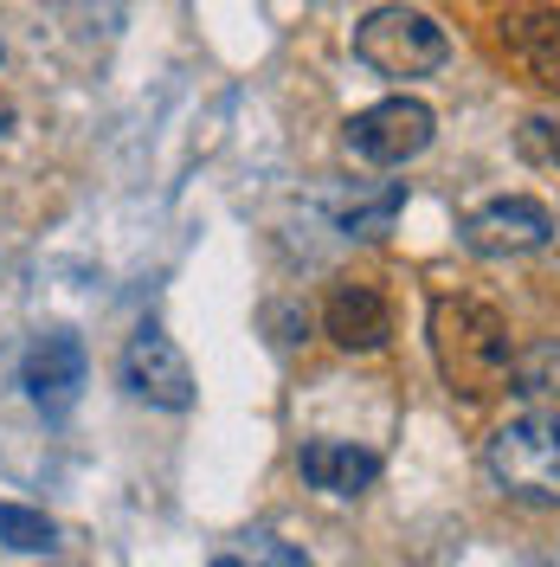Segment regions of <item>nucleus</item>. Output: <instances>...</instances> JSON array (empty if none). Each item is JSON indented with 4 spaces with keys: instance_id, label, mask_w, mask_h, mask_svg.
<instances>
[{
    "instance_id": "f257e3e1",
    "label": "nucleus",
    "mask_w": 560,
    "mask_h": 567,
    "mask_svg": "<svg viewBox=\"0 0 560 567\" xmlns=\"http://www.w3.org/2000/svg\"><path fill=\"white\" fill-rule=\"evenodd\" d=\"M425 336H432V361L445 374V388L470 406H484L509 388V361H516V342H509V322L496 317L490 303L477 297H438L432 317H425Z\"/></svg>"
},
{
    "instance_id": "f03ea898",
    "label": "nucleus",
    "mask_w": 560,
    "mask_h": 567,
    "mask_svg": "<svg viewBox=\"0 0 560 567\" xmlns=\"http://www.w3.org/2000/svg\"><path fill=\"white\" fill-rule=\"evenodd\" d=\"M490 484L522 509H560V406H528L509 425H496L490 445Z\"/></svg>"
},
{
    "instance_id": "7ed1b4c3",
    "label": "nucleus",
    "mask_w": 560,
    "mask_h": 567,
    "mask_svg": "<svg viewBox=\"0 0 560 567\" xmlns=\"http://www.w3.org/2000/svg\"><path fill=\"white\" fill-rule=\"evenodd\" d=\"M354 59L381 78H425L452 59V33L425 13V7H374L361 27H354Z\"/></svg>"
},
{
    "instance_id": "20e7f679",
    "label": "nucleus",
    "mask_w": 560,
    "mask_h": 567,
    "mask_svg": "<svg viewBox=\"0 0 560 567\" xmlns=\"http://www.w3.org/2000/svg\"><path fill=\"white\" fill-rule=\"evenodd\" d=\"M432 136H438V116L419 97H381L361 116H349V148L367 168H406L413 155L432 148Z\"/></svg>"
},
{
    "instance_id": "39448f33",
    "label": "nucleus",
    "mask_w": 560,
    "mask_h": 567,
    "mask_svg": "<svg viewBox=\"0 0 560 567\" xmlns=\"http://www.w3.org/2000/svg\"><path fill=\"white\" fill-rule=\"evenodd\" d=\"M554 239V213L528 194H502L464 219V246L477 258H528V251H548Z\"/></svg>"
},
{
    "instance_id": "423d86ee",
    "label": "nucleus",
    "mask_w": 560,
    "mask_h": 567,
    "mask_svg": "<svg viewBox=\"0 0 560 567\" xmlns=\"http://www.w3.org/2000/svg\"><path fill=\"white\" fill-rule=\"evenodd\" d=\"M123 388L148 406H162V413H187L194 406V368L162 329H136L123 349Z\"/></svg>"
},
{
    "instance_id": "0eeeda50",
    "label": "nucleus",
    "mask_w": 560,
    "mask_h": 567,
    "mask_svg": "<svg viewBox=\"0 0 560 567\" xmlns=\"http://www.w3.org/2000/svg\"><path fill=\"white\" fill-rule=\"evenodd\" d=\"M20 388H27V400H33L45 420L71 413V400L84 388V342L71 329H45L33 349H27V361H20Z\"/></svg>"
},
{
    "instance_id": "6e6552de",
    "label": "nucleus",
    "mask_w": 560,
    "mask_h": 567,
    "mask_svg": "<svg viewBox=\"0 0 560 567\" xmlns=\"http://www.w3.org/2000/svg\"><path fill=\"white\" fill-rule=\"evenodd\" d=\"M322 329H329L335 349L374 354V349H386V336H393V310H386V297L374 284H335L329 303H322Z\"/></svg>"
},
{
    "instance_id": "1a4fd4ad",
    "label": "nucleus",
    "mask_w": 560,
    "mask_h": 567,
    "mask_svg": "<svg viewBox=\"0 0 560 567\" xmlns=\"http://www.w3.org/2000/svg\"><path fill=\"white\" fill-rule=\"evenodd\" d=\"M297 471L322 496H361V491H374V477H381V452L349 445V439H310L297 452Z\"/></svg>"
},
{
    "instance_id": "9d476101",
    "label": "nucleus",
    "mask_w": 560,
    "mask_h": 567,
    "mask_svg": "<svg viewBox=\"0 0 560 567\" xmlns=\"http://www.w3.org/2000/svg\"><path fill=\"white\" fill-rule=\"evenodd\" d=\"M502 45L535 71V84L560 91V13L554 7H522V13H502Z\"/></svg>"
},
{
    "instance_id": "9b49d317",
    "label": "nucleus",
    "mask_w": 560,
    "mask_h": 567,
    "mask_svg": "<svg viewBox=\"0 0 560 567\" xmlns=\"http://www.w3.org/2000/svg\"><path fill=\"white\" fill-rule=\"evenodd\" d=\"M509 393L528 400V406H560V336H541V342H522L516 361H509Z\"/></svg>"
},
{
    "instance_id": "f8f14e48",
    "label": "nucleus",
    "mask_w": 560,
    "mask_h": 567,
    "mask_svg": "<svg viewBox=\"0 0 560 567\" xmlns=\"http://www.w3.org/2000/svg\"><path fill=\"white\" fill-rule=\"evenodd\" d=\"M0 548H13V555H52L59 529H52V516H39L27 503H0Z\"/></svg>"
},
{
    "instance_id": "ddd939ff",
    "label": "nucleus",
    "mask_w": 560,
    "mask_h": 567,
    "mask_svg": "<svg viewBox=\"0 0 560 567\" xmlns=\"http://www.w3.org/2000/svg\"><path fill=\"white\" fill-rule=\"evenodd\" d=\"M516 148H522L528 168L560 175V110H528L522 130H516Z\"/></svg>"
},
{
    "instance_id": "4468645a",
    "label": "nucleus",
    "mask_w": 560,
    "mask_h": 567,
    "mask_svg": "<svg viewBox=\"0 0 560 567\" xmlns=\"http://www.w3.org/2000/svg\"><path fill=\"white\" fill-rule=\"evenodd\" d=\"M400 187H381L374 200H354V207H342V233L349 239H381L386 226H393V213H400Z\"/></svg>"
},
{
    "instance_id": "2eb2a0df",
    "label": "nucleus",
    "mask_w": 560,
    "mask_h": 567,
    "mask_svg": "<svg viewBox=\"0 0 560 567\" xmlns=\"http://www.w3.org/2000/svg\"><path fill=\"white\" fill-rule=\"evenodd\" d=\"M239 561H278V567H303V548H283L271 535H251L246 555H219V567H239Z\"/></svg>"
}]
</instances>
